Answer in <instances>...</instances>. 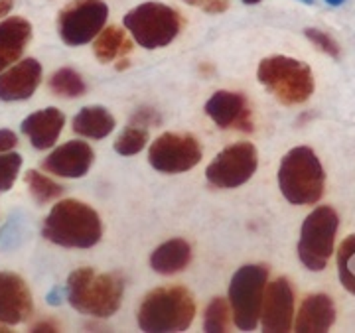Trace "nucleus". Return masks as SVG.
I'll return each mask as SVG.
<instances>
[{
    "mask_svg": "<svg viewBox=\"0 0 355 333\" xmlns=\"http://www.w3.org/2000/svg\"><path fill=\"white\" fill-rule=\"evenodd\" d=\"M146 142H148V128L130 125L114 142V152L121 156H135L146 146Z\"/></svg>",
    "mask_w": 355,
    "mask_h": 333,
    "instance_id": "nucleus-27",
    "label": "nucleus"
},
{
    "mask_svg": "<svg viewBox=\"0 0 355 333\" xmlns=\"http://www.w3.org/2000/svg\"><path fill=\"white\" fill-rule=\"evenodd\" d=\"M30 39L32 24L26 18L12 16L0 22V71H4L22 57Z\"/></svg>",
    "mask_w": 355,
    "mask_h": 333,
    "instance_id": "nucleus-19",
    "label": "nucleus"
},
{
    "mask_svg": "<svg viewBox=\"0 0 355 333\" xmlns=\"http://www.w3.org/2000/svg\"><path fill=\"white\" fill-rule=\"evenodd\" d=\"M186 2L209 14H221L229 8V0H186Z\"/></svg>",
    "mask_w": 355,
    "mask_h": 333,
    "instance_id": "nucleus-31",
    "label": "nucleus"
},
{
    "mask_svg": "<svg viewBox=\"0 0 355 333\" xmlns=\"http://www.w3.org/2000/svg\"><path fill=\"white\" fill-rule=\"evenodd\" d=\"M326 2H328L330 6H340V4H343L345 0H326Z\"/></svg>",
    "mask_w": 355,
    "mask_h": 333,
    "instance_id": "nucleus-36",
    "label": "nucleus"
},
{
    "mask_svg": "<svg viewBox=\"0 0 355 333\" xmlns=\"http://www.w3.org/2000/svg\"><path fill=\"white\" fill-rule=\"evenodd\" d=\"M259 321L268 333L291 332L294 321V292L288 278H277L266 286Z\"/></svg>",
    "mask_w": 355,
    "mask_h": 333,
    "instance_id": "nucleus-12",
    "label": "nucleus"
},
{
    "mask_svg": "<svg viewBox=\"0 0 355 333\" xmlns=\"http://www.w3.org/2000/svg\"><path fill=\"white\" fill-rule=\"evenodd\" d=\"M338 225V213L330 205H320L304 219L298 241V256L306 269L314 272L326 269L334 253Z\"/></svg>",
    "mask_w": 355,
    "mask_h": 333,
    "instance_id": "nucleus-8",
    "label": "nucleus"
},
{
    "mask_svg": "<svg viewBox=\"0 0 355 333\" xmlns=\"http://www.w3.org/2000/svg\"><path fill=\"white\" fill-rule=\"evenodd\" d=\"M32 332L34 333H38V332L55 333V332H60V325H58L55 321L44 320V321H38V323H34V325H32Z\"/></svg>",
    "mask_w": 355,
    "mask_h": 333,
    "instance_id": "nucleus-33",
    "label": "nucleus"
},
{
    "mask_svg": "<svg viewBox=\"0 0 355 333\" xmlns=\"http://www.w3.org/2000/svg\"><path fill=\"white\" fill-rule=\"evenodd\" d=\"M64 290L60 288V286H55V288H51V292L48 294V304L50 306H60L62 302H64Z\"/></svg>",
    "mask_w": 355,
    "mask_h": 333,
    "instance_id": "nucleus-34",
    "label": "nucleus"
},
{
    "mask_svg": "<svg viewBox=\"0 0 355 333\" xmlns=\"http://www.w3.org/2000/svg\"><path fill=\"white\" fill-rule=\"evenodd\" d=\"M304 34L306 38L310 39L318 50L328 53L330 57H340V46H338V42L331 38V36H328L326 32H322L318 28H306Z\"/></svg>",
    "mask_w": 355,
    "mask_h": 333,
    "instance_id": "nucleus-29",
    "label": "nucleus"
},
{
    "mask_svg": "<svg viewBox=\"0 0 355 333\" xmlns=\"http://www.w3.org/2000/svg\"><path fill=\"white\" fill-rule=\"evenodd\" d=\"M231 327V309L223 298H214L205 309L203 330L209 333H223Z\"/></svg>",
    "mask_w": 355,
    "mask_h": 333,
    "instance_id": "nucleus-26",
    "label": "nucleus"
},
{
    "mask_svg": "<svg viewBox=\"0 0 355 333\" xmlns=\"http://www.w3.org/2000/svg\"><path fill=\"white\" fill-rule=\"evenodd\" d=\"M114 130V116L99 105L93 107H83L76 116H73V132L93 138V141H101L105 136H109Z\"/></svg>",
    "mask_w": 355,
    "mask_h": 333,
    "instance_id": "nucleus-21",
    "label": "nucleus"
},
{
    "mask_svg": "<svg viewBox=\"0 0 355 333\" xmlns=\"http://www.w3.org/2000/svg\"><path fill=\"white\" fill-rule=\"evenodd\" d=\"M336 321V306L330 296L312 294L302 302L296 321H292L294 330L300 333L328 332Z\"/></svg>",
    "mask_w": 355,
    "mask_h": 333,
    "instance_id": "nucleus-18",
    "label": "nucleus"
},
{
    "mask_svg": "<svg viewBox=\"0 0 355 333\" xmlns=\"http://www.w3.org/2000/svg\"><path fill=\"white\" fill-rule=\"evenodd\" d=\"M196 316L193 296L180 286L158 288L142 300L139 307V327L148 333L186 332Z\"/></svg>",
    "mask_w": 355,
    "mask_h": 333,
    "instance_id": "nucleus-4",
    "label": "nucleus"
},
{
    "mask_svg": "<svg viewBox=\"0 0 355 333\" xmlns=\"http://www.w3.org/2000/svg\"><path fill=\"white\" fill-rule=\"evenodd\" d=\"M191 246L184 239H172L162 243L150 255V267L158 274H176L190 264Z\"/></svg>",
    "mask_w": 355,
    "mask_h": 333,
    "instance_id": "nucleus-20",
    "label": "nucleus"
},
{
    "mask_svg": "<svg viewBox=\"0 0 355 333\" xmlns=\"http://www.w3.org/2000/svg\"><path fill=\"white\" fill-rule=\"evenodd\" d=\"M205 113L219 128H235L243 132L253 130V116L241 93L217 91L205 102Z\"/></svg>",
    "mask_w": 355,
    "mask_h": 333,
    "instance_id": "nucleus-13",
    "label": "nucleus"
},
{
    "mask_svg": "<svg viewBox=\"0 0 355 333\" xmlns=\"http://www.w3.org/2000/svg\"><path fill=\"white\" fill-rule=\"evenodd\" d=\"M326 174L316 152L308 146H296L282 158L279 168V188L286 201L294 205H314L322 199Z\"/></svg>",
    "mask_w": 355,
    "mask_h": 333,
    "instance_id": "nucleus-3",
    "label": "nucleus"
},
{
    "mask_svg": "<svg viewBox=\"0 0 355 333\" xmlns=\"http://www.w3.org/2000/svg\"><path fill=\"white\" fill-rule=\"evenodd\" d=\"M130 50H132L130 39L116 26L103 28L101 32L95 36V42H93V51H95V55H97V60L101 64H111L116 57L127 55Z\"/></svg>",
    "mask_w": 355,
    "mask_h": 333,
    "instance_id": "nucleus-22",
    "label": "nucleus"
},
{
    "mask_svg": "<svg viewBox=\"0 0 355 333\" xmlns=\"http://www.w3.org/2000/svg\"><path fill=\"white\" fill-rule=\"evenodd\" d=\"M22 168V156L18 152L0 154V193L12 190L14 181Z\"/></svg>",
    "mask_w": 355,
    "mask_h": 333,
    "instance_id": "nucleus-28",
    "label": "nucleus"
},
{
    "mask_svg": "<svg viewBox=\"0 0 355 333\" xmlns=\"http://www.w3.org/2000/svg\"><path fill=\"white\" fill-rule=\"evenodd\" d=\"M50 89L58 95V97H65V99H76L85 95L87 85L83 81V77L77 73L76 69H58L53 75L50 77Z\"/></svg>",
    "mask_w": 355,
    "mask_h": 333,
    "instance_id": "nucleus-23",
    "label": "nucleus"
},
{
    "mask_svg": "<svg viewBox=\"0 0 355 333\" xmlns=\"http://www.w3.org/2000/svg\"><path fill=\"white\" fill-rule=\"evenodd\" d=\"M95 154L87 142L69 141L44 158L42 168L60 178H83L93 166Z\"/></svg>",
    "mask_w": 355,
    "mask_h": 333,
    "instance_id": "nucleus-16",
    "label": "nucleus"
},
{
    "mask_svg": "<svg viewBox=\"0 0 355 333\" xmlns=\"http://www.w3.org/2000/svg\"><path fill=\"white\" fill-rule=\"evenodd\" d=\"M42 233L50 243L65 249H91L101 241V217L91 205L64 199L51 207Z\"/></svg>",
    "mask_w": 355,
    "mask_h": 333,
    "instance_id": "nucleus-1",
    "label": "nucleus"
},
{
    "mask_svg": "<svg viewBox=\"0 0 355 333\" xmlns=\"http://www.w3.org/2000/svg\"><path fill=\"white\" fill-rule=\"evenodd\" d=\"M123 280L114 274H97L93 269L73 270L67 278L65 296L77 312L109 318L123 302Z\"/></svg>",
    "mask_w": 355,
    "mask_h": 333,
    "instance_id": "nucleus-2",
    "label": "nucleus"
},
{
    "mask_svg": "<svg viewBox=\"0 0 355 333\" xmlns=\"http://www.w3.org/2000/svg\"><path fill=\"white\" fill-rule=\"evenodd\" d=\"M300 2H304V4H314V0H300Z\"/></svg>",
    "mask_w": 355,
    "mask_h": 333,
    "instance_id": "nucleus-39",
    "label": "nucleus"
},
{
    "mask_svg": "<svg viewBox=\"0 0 355 333\" xmlns=\"http://www.w3.org/2000/svg\"><path fill=\"white\" fill-rule=\"evenodd\" d=\"M42 81V65L38 60L28 57L0 71V101H26L30 99Z\"/></svg>",
    "mask_w": 355,
    "mask_h": 333,
    "instance_id": "nucleus-15",
    "label": "nucleus"
},
{
    "mask_svg": "<svg viewBox=\"0 0 355 333\" xmlns=\"http://www.w3.org/2000/svg\"><path fill=\"white\" fill-rule=\"evenodd\" d=\"M338 272L342 286L355 296V235H349L338 251Z\"/></svg>",
    "mask_w": 355,
    "mask_h": 333,
    "instance_id": "nucleus-24",
    "label": "nucleus"
},
{
    "mask_svg": "<svg viewBox=\"0 0 355 333\" xmlns=\"http://www.w3.org/2000/svg\"><path fill=\"white\" fill-rule=\"evenodd\" d=\"M64 113L55 107H48V109H42V111H36V113L26 116L20 128L36 150H48L58 142L62 130H64Z\"/></svg>",
    "mask_w": 355,
    "mask_h": 333,
    "instance_id": "nucleus-17",
    "label": "nucleus"
},
{
    "mask_svg": "<svg viewBox=\"0 0 355 333\" xmlns=\"http://www.w3.org/2000/svg\"><path fill=\"white\" fill-rule=\"evenodd\" d=\"M16 144H18V136L14 134L12 130L2 128V130H0V154L10 152Z\"/></svg>",
    "mask_w": 355,
    "mask_h": 333,
    "instance_id": "nucleus-32",
    "label": "nucleus"
},
{
    "mask_svg": "<svg viewBox=\"0 0 355 333\" xmlns=\"http://www.w3.org/2000/svg\"><path fill=\"white\" fill-rule=\"evenodd\" d=\"M268 269L263 264H247L233 274L229 284V307L235 325L243 332H253L259 325Z\"/></svg>",
    "mask_w": 355,
    "mask_h": 333,
    "instance_id": "nucleus-7",
    "label": "nucleus"
},
{
    "mask_svg": "<svg viewBox=\"0 0 355 333\" xmlns=\"http://www.w3.org/2000/svg\"><path fill=\"white\" fill-rule=\"evenodd\" d=\"M162 123V118H160V115L154 111V109H148V107H142V109H139L135 115H132V118H130V125H137V127H156V125H160Z\"/></svg>",
    "mask_w": 355,
    "mask_h": 333,
    "instance_id": "nucleus-30",
    "label": "nucleus"
},
{
    "mask_svg": "<svg viewBox=\"0 0 355 333\" xmlns=\"http://www.w3.org/2000/svg\"><path fill=\"white\" fill-rule=\"evenodd\" d=\"M26 183H28V190L32 193V197L38 201V204H48V201H53L58 199L62 193H64V188L60 183H55L53 179H50L48 176L40 174L36 170H30L26 174Z\"/></svg>",
    "mask_w": 355,
    "mask_h": 333,
    "instance_id": "nucleus-25",
    "label": "nucleus"
},
{
    "mask_svg": "<svg viewBox=\"0 0 355 333\" xmlns=\"http://www.w3.org/2000/svg\"><path fill=\"white\" fill-rule=\"evenodd\" d=\"M241 2H245V4H259L261 0H241Z\"/></svg>",
    "mask_w": 355,
    "mask_h": 333,
    "instance_id": "nucleus-38",
    "label": "nucleus"
},
{
    "mask_svg": "<svg viewBox=\"0 0 355 333\" xmlns=\"http://www.w3.org/2000/svg\"><path fill=\"white\" fill-rule=\"evenodd\" d=\"M259 164L257 148L251 142H237L217 154L205 170L207 181L219 190H233L253 178Z\"/></svg>",
    "mask_w": 355,
    "mask_h": 333,
    "instance_id": "nucleus-10",
    "label": "nucleus"
},
{
    "mask_svg": "<svg viewBox=\"0 0 355 333\" xmlns=\"http://www.w3.org/2000/svg\"><path fill=\"white\" fill-rule=\"evenodd\" d=\"M202 160V146L191 134L166 132L150 144L148 162L162 174H182Z\"/></svg>",
    "mask_w": 355,
    "mask_h": 333,
    "instance_id": "nucleus-11",
    "label": "nucleus"
},
{
    "mask_svg": "<svg viewBox=\"0 0 355 333\" xmlns=\"http://www.w3.org/2000/svg\"><path fill=\"white\" fill-rule=\"evenodd\" d=\"M123 24L140 48L158 50L174 42L180 34L182 16L172 6L162 2H144L127 12Z\"/></svg>",
    "mask_w": 355,
    "mask_h": 333,
    "instance_id": "nucleus-6",
    "label": "nucleus"
},
{
    "mask_svg": "<svg viewBox=\"0 0 355 333\" xmlns=\"http://www.w3.org/2000/svg\"><path fill=\"white\" fill-rule=\"evenodd\" d=\"M34 309L32 292L18 274L0 272V321L4 325H18L30 318Z\"/></svg>",
    "mask_w": 355,
    "mask_h": 333,
    "instance_id": "nucleus-14",
    "label": "nucleus"
},
{
    "mask_svg": "<svg viewBox=\"0 0 355 333\" xmlns=\"http://www.w3.org/2000/svg\"><path fill=\"white\" fill-rule=\"evenodd\" d=\"M109 18L103 0H73L58 16V32L67 46H85L101 32Z\"/></svg>",
    "mask_w": 355,
    "mask_h": 333,
    "instance_id": "nucleus-9",
    "label": "nucleus"
},
{
    "mask_svg": "<svg viewBox=\"0 0 355 333\" xmlns=\"http://www.w3.org/2000/svg\"><path fill=\"white\" fill-rule=\"evenodd\" d=\"M14 8V0H0V18L8 16L12 12Z\"/></svg>",
    "mask_w": 355,
    "mask_h": 333,
    "instance_id": "nucleus-35",
    "label": "nucleus"
},
{
    "mask_svg": "<svg viewBox=\"0 0 355 333\" xmlns=\"http://www.w3.org/2000/svg\"><path fill=\"white\" fill-rule=\"evenodd\" d=\"M4 332H8V325H4V323L0 321V333H4Z\"/></svg>",
    "mask_w": 355,
    "mask_h": 333,
    "instance_id": "nucleus-37",
    "label": "nucleus"
},
{
    "mask_svg": "<svg viewBox=\"0 0 355 333\" xmlns=\"http://www.w3.org/2000/svg\"><path fill=\"white\" fill-rule=\"evenodd\" d=\"M257 77L261 85H265L282 105H300L308 101L316 87L312 69L304 62L286 55L265 57L259 64Z\"/></svg>",
    "mask_w": 355,
    "mask_h": 333,
    "instance_id": "nucleus-5",
    "label": "nucleus"
}]
</instances>
